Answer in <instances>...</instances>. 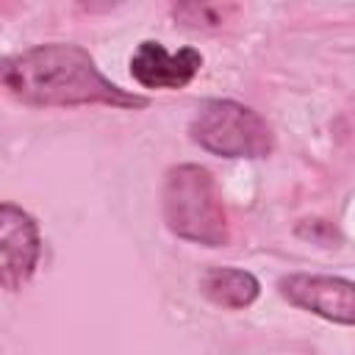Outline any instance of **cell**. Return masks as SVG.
<instances>
[{
  "label": "cell",
  "instance_id": "cell-1",
  "mask_svg": "<svg viewBox=\"0 0 355 355\" xmlns=\"http://www.w3.org/2000/svg\"><path fill=\"white\" fill-rule=\"evenodd\" d=\"M3 86L22 103L36 108H72V105H111V108H147L150 97L128 92L108 80L92 53L80 44L47 42L28 47L3 61Z\"/></svg>",
  "mask_w": 355,
  "mask_h": 355
},
{
  "label": "cell",
  "instance_id": "cell-2",
  "mask_svg": "<svg viewBox=\"0 0 355 355\" xmlns=\"http://www.w3.org/2000/svg\"><path fill=\"white\" fill-rule=\"evenodd\" d=\"M161 216L172 236L225 247L230 241V222L216 178L200 164H175L161 183Z\"/></svg>",
  "mask_w": 355,
  "mask_h": 355
},
{
  "label": "cell",
  "instance_id": "cell-3",
  "mask_svg": "<svg viewBox=\"0 0 355 355\" xmlns=\"http://www.w3.org/2000/svg\"><path fill=\"white\" fill-rule=\"evenodd\" d=\"M189 139L219 158H266L275 150L269 122L255 108L222 97H208L194 108Z\"/></svg>",
  "mask_w": 355,
  "mask_h": 355
},
{
  "label": "cell",
  "instance_id": "cell-4",
  "mask_svg": "<svg viewBox=\"0 0 355 355\" xmlns=\"http://www.w3.org/2000/svg\"><path fill=\"white\" fill-rule=\"evenodd\" d=\"M277 294L300 311L322 316L333 324L355 327V283L347 277L291 272L277 280Z\"/></svg>",
  "mask_w": 355,
  "mask_h": 355
},
{
  "label": "cell",
  "instance_id": "cell-5",
  "mask_svg": "<svg viewBox=\"0 0 355 355\" xmlns=\"http://www.w3.org/2000/svg\"><path fill=\"white\" fill-rule=\"evenodd\" d=\"M42 258L39 222L17 202L0 205V283L6 291H19L36 272Z\"/></svg>",
  "mask_w": 355,
  "mask_h": 355
},
{
  "label": "cell",
  "instance_id": "cell-6",
  "mask_svg": "<svg viewBox=\"0 0 355 355\" xmlns=\"http://www.w3.org/2000/svg\"><path fill=\"white\" fill-rule=\"evenodd\" d=\"M202 69V53L197 47H180L169 53L161 42L144 39L130 55V75L141 89H183Z\"/></svg>",
  "mask_w": 355,
  "mask_h": 355
},
{
  "label": "cell",
  "instance_id": "cell-7",
  "mask_svg": "<svg viewBox=\"0 0 355 355\" xmlns=\"http://www.w3.org/2000/svg\"><path fill=\"white\" fill-rule=\"evenodd\" d=\"M197 286L208 302H214L225 311H244L261 294L258 277L239 266H208L200 275Z\"/></svg>",
  "mask_w": 355,
  "mask_h": 355
},
{
  "label": "cell",
  "instance_id": "cell-8",
  "mask_svg": "<svg viewBox=\"0 0 355 355\" xmlns=\"http://www.w3.org/2000/svg\"><path fill=\"white\" fill-rule=\"evenodd\" d=\"M233 6H214V3H183L172 8V17L189 28H216L233 14Z\"/></svg>",
  "mask_w": 355,
  "mask_h": 355
},
{
  "label": "cell",
  "instance_id": "cell-9",
  "mask_svg": "<svg viewBox=\"0 0 355 355\" xmlns=\"http://www.w3.org/2000/svg\"><path fill=\"white\" fill-rule=\"evenodd\" d=\"M294 233H297L300 239H308V241L322 244V247H333V244L341 241V233H338L336 225L327 222V219H302Z\"/></svg>",
  "mask_w": 355,
  "mask_h": 355
}]
</instances>
